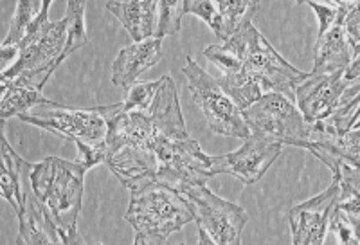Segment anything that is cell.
Here are the masks:
<instances>
[{
    "label": "cell",
    "mask_w": 360,
    "mask_h": 245,
    "mask_svg": "<svg viewBox=\"0 0 360 245\" xmlns=\"http://www.w3.org/2000/svg\"><path fill=\"white\" fill-rule=\"evenodd\" d=\"M281 151L283 144L279 141L249 135L240 150L213 157V172L214 175L229 173L243 184H254L265 175L266 170L281 156Z\"/></svg>",
    "instance_id": "obj_11"
},
{
    "label": "cell",
    "mask_w": 360,
    "mask_h": 245,
    "mask_svg": "<svg viewBox=\"0 0 360 245\" xmlns=\"http://www.w3.org/2000/svg\"><path fill=\"white\" fill-rule=\"evenodd\" d=\"M335 233L337 241L344 245H356L359 244V222H353L352 218L339 208L333 209L330 227Z\"/></svg>",
    "instance_id": "obj_26"
},
{
    "label": "cell",
    "mask_w": 360,
    "mask_h": 245,
    "mask_svg": "<svg viewBox=\"0 0 360 245\" xmlns=\"http://www.w3.org/2000/svg\"><path fill=\"white\" fill-rule=\"evenodd\" d=\"M162 58V40L148 38L124 47L112 63V83L128 90L144 70L152 69Z\"/></svg>",
    "instance_id": "obj_14"
},
{
    "label": "cell",
    "mask_w": 360,
    "mask_h": 245,
    "mask_svg": "<svg viewBox=\"0 0 360 245\" xmlns=\"http://www.w3.org/2000/svg\"><path fill=\"white\" fill-rule=\"evenodd\" d=\"M124 220L134 227L135 245H162L195 217L175 189L155 180L131 191Z\"/></svg>",
    "instance_id": "obj_5"
},
{
    "label": "cell",
    "mask_w": 360,
    "mask_h": 245,
    "mask_svg": "<svg viewBox=\"0 0 360 245\" xmlns=\"http://www.w3.org/2000/svg\"><path fill=\"white\" fill-rule=\"evenodd\" d=\"M107 9L114 13L130 37L144 42L155 37L159 2L157 0H124V2H107Z\"/></svg>",
    "instance_id": "obj_16"
},
{
    "label": "cell",
    "mask_w": 360,
    "mask_h": 245,
    "mask_svg": "<svg viewBox=\"0 0 360 245\" xmlns=\"http://www.w3.org/2000/svg\"><path fill=\"white\" fill-rule=\"evenodd\" d=\"M356 121H359V96L353 98L349 103H346V105L339 106L337 111H333L332 114L328 115V118H324L323 121H317V125H319L324 132H330V134L335 135H344L355 127Z\"/></svg>",
    "instance_id": "obj_23"
},
{
    "label": "cell",
    "mask_w": 360,
    "mask_h": 245,
    "mask_svg": "<svg viewBox=\"0 0 360 245\" xmlns=\"http://www.w3.org/2000/svg\"><path fill=\"white\" fill-rule=\"evenodd\" d=\"M89 172L82 161L69 163L60 157H47L31 164V186L65 245L85 244L78 233V215L83 204V177Z\"/></svg>",
    "instance_id": "obj_3"
},
{
    "label": "cell",
    "mask_w": 360,
    "mask_h": 245,
    "mask_svg": "<svg viewBox=\"0 0 360 245\" xmlns=\"http://www.w3.org/2000/svg\"><path fill=\"white\" fill-rule=\"evenodd\" d=\"M184 0H160L157 15V31L153 38L173 37L180 33V20L184 17Z\"/></svg>",
    "instance_id": "obj_22"
},
{
    "label": "cell",
    "mask_w": 360,
    "mask_h": 245,
    "mask_svg": "<svg viewBox=\"0 0 360 245\" xmlns=\"http://www.w3.org/2000/svg\"><path fill=\"white\" fill-rule=\"evenodd\" d=\"M250 135L299 146L307 139L308 122L290 98L278 92L263 94L258 101L242 111Z\"/></svg>",
    "instance_id": "obj_10"
},
{
    "label": "cell",
    "mask_w": 360,
    "mask_h": 245,
    "mask_svg": "<svg viewBox=\"0 0 360 245\" xmlns=\"http://www.w3.org/2000/svg\"><path fill=\"white\" fill-rule=\"evenodd\" d=\"M344 31L348 34L349 42H352L353 49L360 53V17H359V6L353 8L348 13V17L344 18Z\"/></svg>",
    "instance_id": "obj_27"
},
{
    "label": "cell",
    "mask_w": 360,
    "mask_h": 245,
    "mask_svg": "<svg viewBox=\"0 0 360 245\" xmlns=\"http://www.w3.org/2000/svg\"><path fill=\"white\" fill-rule=\"evenodd\" d=\"M18 118L24 122H31L34 127L53 132L62 139L72 141L74 144L99 146L105 143L108 132L103 106L92 111H79L51 101L47 105L34 106Z\"/></svg>",
    "instance_id": "obj_9"
},
{
    "label": "cell",
    "mask_w": 360,
    "mask_h": 245,
    "mask_svg": "<svg viewBox=\"0 0 360 245\" xmlns=\"http://www.w3.org/2000/svg\"><path fill=\"white\" fill-rule=\"evenodd\" d=\"M85 6L83 0H70L67 2V44L63 49L62 60L69 58L74 51H79L89 44V33L85 25Z\"/></svg>",
    "instance_id": "obj_20"
},
{
    "label": "cell",
    "mask_w": 360,
    "mask_h": 245,
    "mask_svg": "<svg viewBox=\"0 0 360 245\" xmlns=\"http://www.w3.org/2000/svg\"><path fill=\"white\" fill-rule=\"evenodd\" d=\"M360 54L344 69L332 74L310 76L294 90L297 108L307 122L323 121L324 118L359 96Z\"/></svg>",
    "instance_id": "obj_7"
},
{
    "label": "cell",
    "mask_w": 360,
    "mask_h": 245,
    "mask_svg": "<svg viewBox=\"0 0 360 245\" xmlns=\"http://www.w3.org/2000/svg\"><path fill=\"white\" fill-rule=\"evenodd\" d=\"M108 132L105 163L130 191L155 182L159 161L153 151V127L148 112L123 111V103L103 106Z\"/></svg>",
    "instance_id": "obj_2"
},
{
    "label": "cell",
    "mask_w": 360,
    "mask_h": 245,
    "mask_svg": "<svg viewBox=\"0 0 360 245\" xmlns=\"http://www.w3.org/2000/svg\"><path fill=\"white\" fill-rule=\"evenodd\" d=\"M2 83V103H0V118L6 121L13 115H22L38 105H47L51 99L41 94V90L31 87L17 85L13 82Z\"/></svg>",
    "instance_id": "obj_18"
},
{
    "label": "cell",
    "mask_w": 360,
    "mask_h": 245,
    "mask_svg": "<svg viewBox=\"0 0 360 245\" xmlns=\"http://www.w3.org/2000/svg\"><path fill=\"white\" fill-rule=\"evenodd\" d=\"M204 56L221 73L218 83L240 111L270 92L294 101L295 87L308 78V73L292 67L278 54L252 22L238 29L224 45L205 47Z\"/></svg>",
    "instance_id": "obj_1"
},
{
    "label": "cell",
    "mask_w": 360,
    "mask_h": 245,
    "mask_svg": "<svg viewBox=\"0 0 360 245\" xmlns=\"http://www.w3.org/2000/svg\"><path fill=\"white\" fill-rule=\"evenodd\" d=\"M189 204L198 225L200 245H240L242 231L249 222L245 209L214 195L205 184L175 180L169 184Z\"/></svg>",
    "instance_id": "obj_6"
},
{
    "label": "cell",
    "mask_w": 360,
    "mask_h": 245,
    "mask_svg": "<svg viewBox=\"0 0 360 245\" xmlns=\"http://www.w3.org/2000/svg\"><path fill=\"white\" fill-rule=\"evenodd\" d=\"M186 61L188 65L182 69V73L188 78L189 92L193 96V101L204 112L211 132L227 135V137L247 139L250 135L249 127L236 103L225 94L218 80L205 73L191 56H188Z\"/></svg>",
    "instance_id": "obj_8"
},
{
    "label": "cell",
    "mask_w": 360,
    "mask_h": 245,
    "mask_svg": "<svg viewBox=\"0 0 360 245\" xmlns=\"http://www.w3.org/2000/svg\"><path fill=\"white\" fill-rule=\"evenodd\" d=\"M164 82L162 78L155 80V82H146V83H135L130 89L127 90V96L121 103H123V111H139L146 112L150 108V105L153 103V98H155L157 90L160 89Z\"/></svg>",
    "instance_id": "obj_24"
},
{
    "label": "cell",
    "mask_w": 360,
    "mask_h": 245,
    "mask_svg": "<svg viewBox=\"0 0 360 245\" xmlns=\"http://www.w3.org/2000/svg\"><path fill=\"white\" fill-rule=\"evenodd\" d=\"M339 199V184L333 182L321 195L290 209L288 220L294 245H321L330 227L333 209Z\"/></svg>",
    "instance_id": "obj_12"
},
{
    "label": "cell",
    "mask_w": 360,
    "mask_h": 245,
    "mask_svg": "<svg viewBox=\"0 0 360 245\" xmlns=\"http://www.w3.org/2000/svg\"><path fill=\"white\" fill-rule=\"evenodd\" d=\"M263 6L265 2H252V0H218L217 8L224 22V42L229 40L238 29L252 22V17Z\"/></svg>",
    "instance_id": "obj_19"
},
{
    "label": "cell",
    "mask_w": 360,
    "mask_h": 245,
    "mask_svg": "<svg viewBox=\"0 0 360 245\" xmlns=\"http://www.w3.org/2000/svg\"><path fill=\"white\" fill-rule=\"evenodd\" d=\"M184 13H193L200 17L209 27L213 29L214 34L224 40V22H221L220 11L217 8V2H209V0H184Z\"/></svg>",
    "instance_id": "obj_25"
},
{
    "label": "cell",
    "mask_w": 360,
    "mask_h": 245,
    "mask_svg": "<svg viewBox=\"0 0 360 245\" xmlns=\"http://www.w3.org/2000/svg\"><path fill=\"white\" fill-rule=\"evenodd\" d=\"M29 168L31 164L24 163L22 168V204L18 215V238L15 244L24 245H56L62 244L60 234H58L56 227H54L53 220L49 215L45 213L44 206L37 199L31 186V179H29Z\"/></svg>",
    "instance_id": "obj_13"
},
{
    "label": "cell",
    "mask_w": 360,
    "mask_h": 245,
    "mask_svg": "<svg viewBox=\"0 0 360 245\" xmlns=\"http://www.w3.org/2000/svg\"><path fill=\"white\" fill-rule=\"evenodd\" d=\"M0 148H2V168H0L2 196L18 213L22 204V168L25 161L9 146L4 137L0 139Z\"/></svg>",
    "instance_id": "obj_17"
},
{
    "label": "cell",
    "mask_w": 360,
    "mask_h": 245,
    "mask_svg": "<svg viewBox=\"0 0 360 245\" xmlns=\"http://www.w3.org/2000/svg\"><path fill=\"white\" fill-rule=\"evenodd\" d=\"M51 0H44L41 11L29 27L24 40L18 44L17 63L0 74V82H13L17 85L41 90L51 74L62 63V54L67 44L65 17L58 22L49 20Z\"/></svg>",
    "instance_id": "obj_4"
},
{
    "label": "cell",
    "mask_w": 360,
    "mask_h": 245,
    "mask_svg": "<svg viewBox=\"0 0 360 245\" xmlns=\"http://www.w3.org/2000/svg\"><path fill=\"white\" fill-rule=\"evenodd\" d=\"M344 24V22H342ZM342 24H335L326 33L319 34L317 44L314 47L315 65L310 76H321V74H332L335 70L344 69L349 61L360 53L353 49L348 34L344 31Z\"/></svg>",
    "instance_id": "obj_15"
},
{
    "label": "cell",
    "mask_w": 360,
    "mask_h": 245,
    "mask_svg": "<svg viewBox=\"0 0 360 245\" xmlns=\"http://www.w3.org/2000/svg\"><path fill=\"white\" fill-rule=\"evenodd\" d=\"M41 6H44V2H38V0H18L17 11H15V17L11 20L8 38L4 40L2 47H18V44L27 34L34 18L40 15Z\"/></svg>",
    "instance_id": "obj_21"
}]
</instances>
